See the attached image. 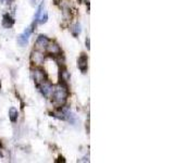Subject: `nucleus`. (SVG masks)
<instances>
[{
    "label": "nucleus",
    "mask_w": 174,
    "mask_h": 163,
    "mask_svg": "<svg viewBox=\"0 0 174 163\" xmlns=\"http://www.w3.org/2000/svg\"><path fill=\"white\" fill-rule=\"evenodd\" d=\"M43 11H44V1L38 6V9H37L36 13H35V15H34V22H33L34 24H36L37 22L39 21V17H40V15H41V13H43Z\"/></svg>",
    "instance_id": "nucleus-10"
},
{
    "label": "nucleus",
    "mask_w": 174,
    "mask_h": 163,
    "mask_svg": "<svg viewBox=\"0 0 174 163\" xmlns=\"http://www.w3.org/2000/svg\"><path fill=\"white\" fill-rule=\"evenodd\" d=\"M85 43H86V47H87V49L89 50V49H90V46H89V44H90V39H89V37H87L86 40H85Z\"/></svg>",
    "instance_id": "nucleus-14"
},
{
    "label": "nucleus",
    "mask_w": 174,
    "mask_h": 163,
    "mask_svg": "<svg viewBox=\"0 0 174 163\" xmlns=\"http://www.w3.org/2000/svg\"><path fill=\"white\" fill-rule=\"evenodd\" d=\"M45 51H47L51 57H54V56H57V54H61V52H62V51H61L60 46H59L58 44L56 43V41H51V40L49 41L48 46L46 47Z\"/></svg>",
    "instance_id": "nucleus-6"
},
{
    "label": "nucleus",
    "mask_w": 174,
    "mask_h": 163,
    "mask_svg": "<svg viewBox=\"0 0 174 163\" xmlns=\"http://www.w3.org/2000/svg\"><path fill=\"white\" fill-rule=\"evenodd\" d=\"M47 21H48V13L47 12H43L41 13V15H40V17H39V23L40 24H45V23H47Z\"/></svg>",
    "instance_id": "nucleus-13"
},
{
    "label": "nucleus",
    "mask_w": 174,
    "mask_h": 163,
    "mask_svg": "<svg viewBox=\"0 0 174 163\" xmlns=\"http://www.w3.org/2000/svg\"><path fill=\"white\" fill-rule=\"evenodd\" d=\"M14 22H15L14 19H13L9 13H6V14H3V16H2V26H3L4 28H11L14 25Z\"/></svg>",
    "instance_id": "nucleus-8"
},
{
    "label": "nucleus",
    "mask_w": 174,
    "mask_h": 163,
    "mask_svg": "<svg viewBox=\"0 0 174 163\" xmlns=\"http://www.w3.org/2000/svg\"><path fill=\"white\" fill-rule=\"evenodd\" d=\"M58 159L59 160H57V163H58V162H63V163H65V160H64V158H63V157H61V156H60V157H59L58 158Z\"/></svg>",
    "instance_id": "nucleus-15"
},
{
    "label": "nucleus",
    "mask_w": 174,
    "mask_h": 163,
    "mask_svg": "<svg viewBox=\"0 0 174 163\" xmlns=\"http://www.w3.org/2000/svg\"><path fill=\"white\" fill-rule=\"evenodd\" d=\"M71 33L74 37H78V35L82 33V27H81V24L80 23H75L71 28Z\"/></svg>",
    "instance_id": "nucleus-11"
},
{
    "label": "nucleus",
    "mask_w": 174,
    "mask_h": 163,
    "mask_svg": "<svg viewBox=\"0 0 174 163\" xmlns=\"http://www.w3.org/2000/svg\"><path fill=\"white\" fill-rule=\"evenodd\" d=\"M37 88H38L39 91L41 92V95H43L45 98H51L52 94H54V85H52L51 82L49 80H46L41 84H39V85L37 86Z\"/></svg>",
    "instance_id": "nucleus-2"
},
{
    "label": "nucleus",
    "mask_w": 174,
    "mask_h": 163,
    "mask_svg": "<svg viewBox=\"0 0 174 163\" xmlns=\"http://www.w3.org/2000/svg\"><path fill=\"white\" fill-rule=\"evenodd\" d=\"M17 44H19L21 47H25V46L28 44V37H26L25 35L22 33L21 35L17 36Z\"/></svg>",
    "instance_id": "nucleus-12"
},
{
    "label": "nucleus",
    "mask_w": 174,
    "mask_h": 163,
    "mask_svg": "<svg viewBox=\"0 0 174 163\" xmlns=\"http://www.w3.org/2000/svg\"><path fill=\"white\" fill-rule=\"evenodd\" d=\"M32 76H33V80H34V83H35V85H36V87L39 84L43 83V82L48 80L47 74H46V72L44 71L41 68H35L34 70H32Z\"/></svg>",
    "instance_id": "nucleus-3"
},
{
    "label": "nucleus",
    "mask_w": 174,
    "mask_h": 163,
    "mask_svg": "<svg viewBox=\"0 0 174 163\" xmlns=\"http://www.w3.org/2000/svg\"><path fill=\"white\" fill-rule=\"evenodd\" d=\"M49 41H50V39L48 38L46 35L40 34L38 37H37L36 43H35V50H38V51H41V52L45 51L46 47L48 46Z\"/></svg>",
    "instance_id": "nucleus-4"
},
{
    "label": "nucleus",
    "mask_w": 174,
    "mask_h": 163,
    "mask_svg": "<svg viewBox=\"0 0 174 163\" xmlns=\"http://www.w3.org/2000/svg\"><path fill=\"white\" fill-rule=\"evenodd\" d=\"M78 68L83 74H86L88 71V57L86 54H81L78 59Z\"/></svg>",
    "instance_id": "nucleus-5"
},
{
    "label": "nucleus",
    "mask_w": 174,
    "mask_h": 163,
    "mask_svg": "<svg viewBox=\"0 0 174 163\" xmlns=\"http://www.w3.org/2000/svg\"><path fill=\"white\" fill-rule=\"evenodd\" d=\"M69 82L63 81V80H59L58 86L54 87V94H52L51 98L54 99V103L57 105V107H62V105H65L68 100V97H69Z\"/></svg>",
    "instance_id": "nucleus-1"
},
{
    "label": "nucleus",
    "mask_w": 174,
    "mask_h": 163,
    "mask_svg": "<svg viewBox=\"0 0 174 163\" xmlns=\"http://www.w3.org/2000/svg\"><path fill=\"white\" fill-rule=\"evenodd\" d=\"M0 89H1V83H0Z\"/></svg>",
    "instance_id": "nucleus-18"
},
{
    "label": "nucleus",
    "mask_w": 174,
    "mask_h": 163,
    "mask_svg": "<svg viewBox=\"0 0 174 163\" xmlns=\"http://www.w3.org/2000/svg\"><path fill=\"white\" fill-rule=\"evenodd\" d=\"M78 2H80V3H81V2H82V1H83V0H78Z\"/></svg>",
    "instance_id": "nucleus-16"
},
{
    "label": "nucleus",
    "mask_w": 174,
    "mask_h": 163,
    "mask_svg": "<svg viewBox=\"0 0 174 163\" xmlns=\"http://www.w3.org/2000/svg\"><path fill=\"white\" fill-rule=\"evenodd\" d=\"M17 118H19V112H17L16 108L12 107L9 110V119L12 123H16Z\"/></svg>",
    "instance_id": "nucleus-9"
},
{
    "label": "nucleus",
    "mask_w": 174,
    "mask_h": 163,
    "mask_svg": "<svg viewBox=\"0 0 174 163\" xmlns=\"http://www.w3.org/2000/svg\"><path fill=\"white\" fill-rule=\"evenodd\" d=\"M1 147H2V145H1V142H0V148H1Z\"/></svg>",
    "instance_id": "nucleus-17"
},
{
    "label": "nucleus",
    "mask_w": 174,
    "mask_h": 163,
    "mask_svg": "<svg viewBox=\"0 0 174 163\" xmlns=\"http://www.w3.org/2000/svg\"><path fill=\"white\" fill-rule=\"evenodd\" d=\"M31 59H32L33 63H35V64H37V65H40V64H43L44 61H45V56H44L41 51L34 50V51L32 52Z\"/></svg>",
    "instance_id": "nucleus-7"
}]
</instances>
